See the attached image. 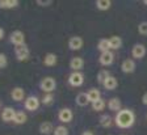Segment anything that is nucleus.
I'll return each instance as SVG.
<instances>
[{
  "label": "nucleus",
  "instance_id": "f257e3e1",
  "mask_svg": "<svg viewBox=\"0 0 147 135\" xmlns=\"http://www.w3.org/2000/svg\"><path fill=\"white\" fill-rule=\"evenodd\" d=\"M135 121V116L131 110L129 109H122L119 110L116 116V125L121 129H129L134 125Z\"/></svg>",
  "mask_w": 147,
  "mask_h": 135
},
{
  "label": "nucleus",
  "instance_id": "f03ea898",
  "mask_svg": "<svg viewBox=\"0 0 147 135\" xmlns=\"http://www.w3.org/2000/svg\"><path fill=\"white\" fill-rule=\"evenodd\" d=\"M55 87H57V81H55L54 77H45V79H42V81H41V89L42 91H45L46 93H50L53 92L55 89Z\"/></svg>",
  "mask_w": 147,
  "mask_h": 135
},
{
  "label": "nucleus",
  "instance_id": "7ed1b4c3",
  "mask_svg": "<svg viewBox=\"0 0 147 135\" xmlns=\"http://www.w3.org/2000/svg\"><path fill=\"white\" fill-rule=\"evenodd\" d=\"M83 81H84V75L82 72H79V71L78 72H72L70 75V77H68V83L72 87H80L83 84Z\"/></svg>",
  "mask_w": 147,
  "mask_h": 135
},
{
  "label": "nucleus",
  "instance_id": "20e7f679",
  "mask_svg": "<svg viewBox=\"0 0 147 135\" xmlns=\"http://www.w3.org/2000/svg\"><path fill=\"white\" fill-rule=\"evenodd\" d=\"M11 42L13 43V45H16V46H21V45H25L24 41H25V36L22 32L20 30H15L12 34H11Z\"/></svg>",
  "mask_w": 147,
  "mask_h": 135
},
{
  "label": "nucleus",
  "instance_id": "39448f33",
  "mask_svg": "<svg viewBox=\"0 0 147 135\" xmlns=\"http://www.w3.org/2000/svg\"><path fill=\"white\" fill-rule=\"evenodd\" d=\"M131 55H133V58H135V59H142L146 55V47H144L142 43L134 45L133 50H131Z\"/></svg>",
  "mask_w": 147,
  "mask_h": 135
},
{
  "label": "nucleus",
  "instance_id": "423d86ee",
  "mask_svg": "<svg viewBox=\"0 0 147 135\" xmlns=\"http://www.w3.org/2000/svg\"><path fill=\"white\" fill-rule=\"evenodd\" d=\"M15 54L18 60H25V59H28V56H29V49H28V46H25V45L16 46Z\"/></svg>",
  "mask_w": 147,
  "mask_h": 135
},
{
  "label": "nucleus",
  "instance_id": "0eeeda50",
  "mask_svg": "<svg viewBox=\"0 0 147 135\" xmlns=\"http://www.w3.org/2000/svg\"><path fill=\"white\" fill-rule=\"evenodd\" d=\"M38 106H40V101H38V98L36 96H30V97H28L25 100V107H26L28 110L34 111L38 109Z\"/></svg>",
  "mask_w": 147,
  "mask_h": 135
},
{
  "label": "nucleus",
  "instance_id": "6e6552de",
  "mask_svg": "<svg viewBox=\"0 0 147 135\" xmlns=\"http://www.w3.org/2000/svg\"><path fill=\"white\" fill-rule=\"evenodd\" d=\"M100 63L102 66H110L112 63H113L114 60V55H113V52L112 51H107V52H101V55H100Z\"/></svg>",
  "mask_w": 147,
  "mask_h": 135
},
{
  "label": "nucleus",
  "instance_id": "1a4fd4ad",
  "mask_svg": "<svg viewBox=\"0 0 147 135\" xmlns=\"http://www.w3.org/2000/svg\"><path fill=\"white\" fill-rule=\"evenodd\" d=\"M121 70H122L123 74H131L135 70V63L133 59H125L122 62V66H121Z\"/></svg>",
  "mask_w": 147,
  "mask_h": 135
},
{
  "label": "nucleus",
  "instance_id": "9d476101",
  "mask_svg": "<svg viewBox=\"0 0 147 135\" xmlns=\"http://www.w3.org/2000/svg\"><path fill=\"white\" fill-rule=\"evenodd\" d=\"M58 118H59V121H61V122H63V123L70 122V121L72 120V111H71L68 107H63V109L59 111Z\"/></svg>",
  "mask_w": 147,
  "mask_h": 135
},
{
  "label": "nucleus",
  "instance_id": "9b49d317",
  "mask_svg": "<svg viewBox=\"0 0 147 135\" xmlns=\"http://www.w3.org/2000/svg\"><path fill=\"white\" fill-rule=\"evenodd\" d=\"M83 46V40L82 37H78V36H74V37L70 38L68 41V47L71 50H80Z\"/></svg>",
  "mask_w": 147,
  "mask_h": 135
},
{
  "label": "nucleus",
  "instance_id": "f8f14e48",
  "mask_svg": "<svg viewBox=\"0 0 147 135\" xmlns=\"http://www.w3.org/2000/svg\"><path fill=\"white\" fill-rule=\"evenodd\" d=\"M15 116L16 111L13 107H5L1 113V118H3L5 122H9V121H15Z\"/></svg>",
  "mask_w": 147,
  "mask_h": 135
},
{
  "label": "nucleus",
  "instance_id": "ddd939ff",
  "mask_svg": "<svg viewBox=\"0 0 147 135\" xmlns=\"http://www.w3.org/2000/svg\"><path fill=\"white\" fill-rule=\"evenodd\" d=\"M102 85H104V88H107L108 91H113V89L117 88V85H118V81H117L116 77L110 75V76L108 77L107 80H105L104 83H102Z\"/></svg>",
  "mask_w": 147,
  "mask_h": 135
},
{
  "label": "nucleus",
  "instance_id": "4468645a",
  "mask_svg": "<svg viewBox=\"0 0 147 135\" xmlns=\"http://www.w3.org/2000/svg\"><path fill=\"white\" fill-rule=\"evenodd\" d=\"M108 107H109L112 111H117V113H118L119 110H122V109H121V101H119V98H117V97L110 98L109 102H108Z\"/></svg>",
  "mask_w": 147,
  "mask_h": 135
},
{
  "label": "nucleus",
  "instance_id": "2eb2a0df",
  "mask_svg": "<svg viewBox=\"0 0 147 135\" xmlns=\"http://www.w3.org/2000/svg\"><path fill=\"white\" fill-rule=\"evenodd\" d=\"M83 64H84V62H83V59L79 58V56L72 58L70 60V68H71V70H74L75 72H78V70L83 68Z\"/></svg>",
  "mask_w": 147,
  "mask_h": 135
},
{
  "label": "nucleus",
  "instance_id": "dca6fc26",
  "mask_svg": "<svg viewBox=\"0 0 147 135\" xmlns=\"http://www.w3.org/2000/svg\"><path fill=\"white\" fill-rule=\"evenodd\" d=\"M11 96H12V98L15 100V101H22L25 98V92L22 88H15L12 91V93H11Z\"/></svg>",
  "mask_w": 147,
  "mask_h": 135
},
{
  "label": "nucleus",
  "instance_id": "f3484780",
  "mask_svg": "<svg viewBox=\"0 0 147 135\" xmlns=\"http://www.w3.org/2000/svg\"><path fill=\"white\" fill-rule=\"evenodd\" d=\"M18 5V0H0V8L1 9H11Z\"/></svg>",
  "mask_w": 147,
  "mask_h": 135
},
{
  "label": "nucleus",
  "instance_id": "a211bd4d",
  "mask_svg": "<svg viewBox=\"0 0 147 135\" xmlns=\"http://www.w3.org/2000/svg\"><path fill=\"white\" fill-rule=\"evenodd\" d=\"M109 43H110V49L112 50H118L119 47L122 46V40L118 36H113L109 38Z\"/></svg>",
  "mask_w": 147,
  "mask_h": 135
},
{
  "label": "nucleus",
  "instance_id": "6ab92c4d",
  "mask_svg": "<svg viewBox=\"0 0 147 135\" xmlns=\"http://www.w3.org/2000/svg\"><path fill=\"white\" fill-rule=\"evenodd\" d=\"M97 49L101 52H107L110 51V43H109V38H102V40L98 41L97 43Z\"/></svg>",
  "mask_w": 147,
  "mask_h": 135
},
{
  "label": "nucleus",
  "instance_id": "aec40b11",
  "mask_svg": "<svg viewBox=\"0 0 147 135\" xmlns=\"http://www.w3.org/2000/svg\"><path fill=\"white\" fill-rule=\"evenodd\" d=\"M89 102L91 101H89L87 93H79V95L76 96V104L79 105V106H86V105H88Z\"/></svg>",
  "mask_w": 147,
  "mask_h": 135
},
{
  "label": "nucleus",
  "instance_id": "412c9836",
  "mask_svg": "<svg viewBox=\"0 0 147 135\" xmlns=\"http://www.w3.org/2000/svg\"><path fill=\"white\" fill-rule=\"evenodd\" d=\"M43 63H45L46 66H49V67H53V66H55V64H57V55H55V54H51V52L46 54Z\"/></svg>",
  "mask_w": 147,
  "mask_h": 135
},
{
  "label": "nucleus",
  "instance_id": "4be33fe9",
  "mask_svg": "<svg viewBox=\"0 0 147 135\" xmlns=\"http://www.w3.org/2000/svg\"><path fill=\"white\" fill-rule=\"evenodd\" d=\"M110 5H112V1H110V0H97V1H96V7H97V9H100V11L109 9Z\"/></svg>",
  "mask_w": 147,
  "mask_h": 135
},
{
  "label": "nucleus",
  "instance_id": "5701e85b",
  "mask_svg": "<svg viewBox=\"0 0 147 135\" xmlns=\"http://www.w3.org/2000/svg\"><path fill=\"white\" fill-rule=\"evenodd\" d=\"M40 131L41 134H51L53 132V125L50 122H42L40 126Z\"/></svg>",
  "mask_w": 147,
  "mask_h": 135
},
{
  "label": "nucleus",
  "instance_id": "b1692460",
  "mask_svg": "<svg viewBox=\"0 0 147 135\" xmlns=\"http://www.w3.org/2000/svg\"><path fill=\"white\" fill-rule=\"evenodd\" d=\"M15 123L17 125H22V123L26 122V114L24 111H16V116H15Z\"/></svg>",
  "mask_w": 147,
  "mask_h": 135
},
{
  "label": "nucleus",
  "instance_id": "393cba45",
  "mask_svg": "<svg viewBox=\"0 0 147 135\" xmlns=\"http://www.w3.org/2000/svg\"><path fill=\"white\" fill-rule=\"evenodd\" d=\"M87 95H88V98L91 102H95V101H97V100H100V96H101L98 89H91Z\"/></svg>",
  "mask_w": 147,
  "mask_h": 135
},
{
  "label": "nucleus",
  "instance_id": "a878e982",
  "mask_svg": "<svg viewBox=\"0 0 147 135\" xmlns=\"http://www.w3.org/2000/svg\"><path fill=\"white\" fill-rule=\"evenodd\" d=\"M104 107H105V102L102 98H100V100H97V101H95V102H92V109L95 111H101Z\"/></svg>",
  "mask_w": 147,
  "mask_h": 135
},
{
  "label": "nucleus",
  "instance_id": "bb28decb",
  "mask_svg": "<svg viewBox=\"0 0 147 135\" xmlns=\"http://www.w3.org/2000/svg\"><path fill=\"white\" fill-rule=\"evenodd\" d=\"M100 125L102 126V127H109V126L112 125V117L108 116V114H105V116H101Z\"/></svg>",
  "mask_w": 147,
  "mask_h": 135
},
{
  "label": "nucleus",
  "instance_id": "cd10ccee",
  "mask_svg": "<svg viewBox=\"0 0 147 135\" xmlns=\"http://www.w3.org/2000/svg\"><path fill=\"white\" fill-rule=\"evenodd\" d=\"M109 76H110L109 71H107V70H101L100 72L97 74V80H98V83H104V81H105V80H107Z\"/></svg>",
  "mask_w": 147,
  "mask_h": 135
},
{
  "label": "nucleus",
  "instance_id": "c85d7f7f",
  "mask_svg": "<svg viewBox=\"0 0 147 135\" xmlns=\"http://www.w3.org/2000/svg\"><path fill=\"white\" fill-rule=\"evenodd\" d=\"M54 135H68V130L64 126H58L54 130Z\"/></svg>",
  "mask_w": 147,
  "mask_h": 135
},
{
  "label": "nucleus",
  "instance_id": "c756f323",
  "mask_svg": "<svg viewBox=\"0 0 147 135\" xmlns=\"http://www.w3.org/2000/svg\"><path fill=\"white\" fill-rule=\"evenodd\" d=\"M138 32L141 36H147V21H143L138 25Z\"/></svg>",
  "mask_w": 147,
  "mask_h": 135
},
{
  "label": "nucleus",
  "instance_id": "7c9ffc66",
  "mask_svg": "<svg viewBox=\"0 0 147 135\" xmlns=\"http://www.w3.org/2000/svg\"><path fill=\"white\" fill-rule=\"evenodd\" d=\"M53 100H54V98H53V95L47 93V95H46L45 97L42 98V102H43L45 105H49V104H51V102H53Z\"/></svg>",
  "mask_w": 147,
  "mask_h": 135
},
{
  "label": "nucleus",
  "instance_id": "2f4dec72",
  "mask_svg": "<svg viewBox=\"0 0 147 135\" xmlns=\"http://www.w3.org/2000/svg\"><path fill=\"white\" fill-rule=\"evenodd\" d=\"M7 66V56L4 54H0V67H5Z\"/></svg>",
  "mask_w": 147,
  "mask_h": 135
},
{
  "label": "nucleus",
  "instance_id": "473e14b6",
  "mask_svg": "<svg viewBox=\"0 0 147 135\" xmlns=\"http://www.w3.org/2000/svg\"><path fill=\"white\" fill-rule=\"evenodd\" d=\"M37 3L40 4V5H49V4H51V0H49V1H40V0H37Z\"/></svg>",
  "mask_w": 147,
  "mask_h": 135
},
{
  "label": "nucleus",
  "instance_id": "72a5a7b5",
  "mask_svg": "<svg viewBox=\"0 0 147 135\" xmlns=\"http://www.w3.org/2000/svg\"><path fill=\"white\" fill-rule=\"evenodd\" d=\"M142 102H143V105H147V92L142 96Z\"/></svg>",
  "mask_w": 147,
  "mask_h": 135
},
{
  "label": "nucleus",
  "instance_id": "f704fd0d",
  "mask_svg": "<svg viewBox=\"0 0 147 135\" xmlns=\"http://www.w3.org/2000/svg\"><path fill=\"white\" fill-rule=\"evenodd\" d=\"M4 38V29L0 28V40H3Z\"/></svg>",
  "mask_w": 147,
  "mask_h": 135
},
{
  "label": "nucleus",
  "instance_id": "c9c22d12",
  "mask_svg": "<svg viewBox=\"0 0 147 135\" xmlns=\"http://www.w3.org/2000/svg\"><path fill=\"white\" fill-rule=\"evenodd\" d=\"M82 135H93V134H92L91 131H84V132H83Z\"/></svg>",
  "mask_w": 147,
  "mask_h": 135
},
{
  "label": "nucleus",
  "instance_id": "e433bc0d",
  "mask_svg": "<svg viewBox=\"0 0 147 135\" xmlns=\"http://www.w3.org/2000/svg\"><path fill=\"white\" fill-rule=\"evenodd\" d=\"M143 4H146V5H147V0H144V1H143Z\"/></svg>",
  "mask_w": 147,
  "mask_h": 135
},
{
  "label": "nucleus",
  "instance_id": "4c0bfd02",
  "mask_svg": "<svg viewBox=\"0 0 147 135\" xmlns=\"http://www.w3.org/2000/svg\"><path fill=\"white\" fill-rule=\"evenodd\" d=\"M146 117H147V116H146Z\"/></svg>",
  "mask_w": 147,
  "mask_h": 135
}]
</instances>
